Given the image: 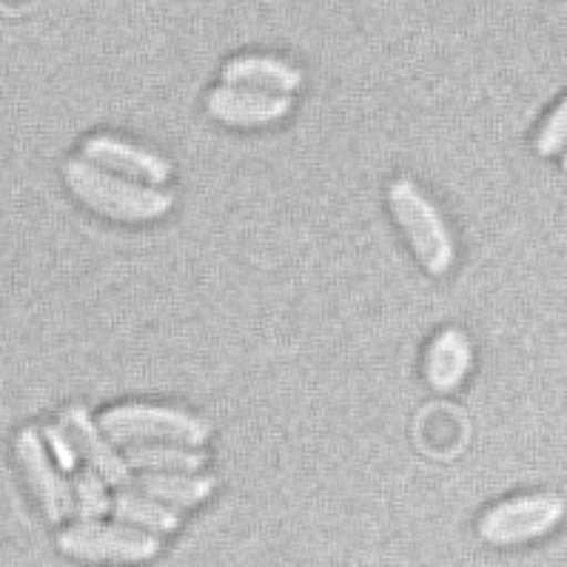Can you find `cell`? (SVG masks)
Masks as SVG:
<instances>
[{
  "label": "cell",
  "instance_id": "cell-1",
  "mask_svg": "<svg viewBox=\"0 0 567 567\" xmlns=\"http://www.w3.org/2000/svg\"><path fill=\"white\" fill-rule=\"evenodd\" d=\"M66 186L74 197L92 212L103 214L117 223H146L157 220L172 212L174 197L166 192H154L152 186H141L134 181H123L92 166L89 161H69L63 166Z\"/></svg>",
  "mask_w": 567,
  "mask_h": 567
},
{
  "label": "cell",
  "instance_id": "cell-2",
  "mask_svg": "<svg viewBox=\"0 0 567 567\" xmlns=\"http://www.w3.org/2000/svg\"><path fill=\"white\" fill-rule=\"evenodd\" d=\"M388 203H391V212L405 231L422 268L434 277L451 271L456 257L454 237H451L447 223L442 220L440 208L427 200V194L414 181L400 177L388 188Z\"/></svg>",
  "mask_w": 567,
  "mask_h": 567
},
{
  "label": "cell",
  "instance_id": "cell-3",
  "mask_svg": "<svg viewBox=\"0 0 567 567\" xmlns=\"http://www.w3.org/2000/svg\"><path fill=\"white\" fill-rule=\"evenodd\" d=\"M97 427L117 445L166 440L186 447H200L212 436V425L206 420L163 405H117L101 416Z\"/></svg>",
  "mask_w": 567,
  "mask_h": 567
},
{
  "label": "cell",
  "instance_id": "cell-4",
  "mask_svg": "<svg viewBox=\"0 0 567 567\" xmlns=\"http://www.w3.org/2000/svg\"><path fill=\"white\" fill-rule=\"evenodd\" d=\"M565 499L556 494L516 496L485 511L480 519V536L487 545H525L550 534L565 516Z\"/></svg>",
  "mask_w": 567,
  "mask_h": 567
},
{
  "label": "cell",
  "instance_id": "cell-5",
  "mask_svg": "<svg viewBox=\"0 0 567 567\" xmlns=\"http://www.w3.org/2000/svg\"><path fill=\"white\" fill-rule=\"evenodd\" d=\"M58 547L66 556L83 561H146L161 554V539L123 525L81 522L58 536Z\"/></svg>",
  "mask_w": 567,
  "mask_h": 567
},
{
  "label": "cell",
  "instance_id": "cell-6",
  "mask_svg": "<svg viewBox=\"0 0 567 567\" xmlns=\"http://www.w3.org/2000/svg\"><path fill=\"white\" fill-rule=\"evenodd\" d=\"M206 112L214 121L226 123V126L248 128V126H266V123L282 121L291 112V101L286 94H271L262 89H243V86H217L208 92Z\"/></svg>",
  "mask_w": 567,
  "mask_h": 567
},
{
  "label": "cell",
  "instance_id": "cell-7",
  "mask_svg": "<svg viewBox=\"0 0 567 567\" xmlns=\"http://www.w3.org/2000/svg\"><path fill=\"white\" fill-rule=\"evenodd\" d=\"M14 454H18V462H21L23 474H27L29 487L34 491V499L41 502L47 519H66L69 511H72V494H69L63 476L49 462L41 434L34 427H23L21 434H18V440H14Z\"/></svg>",
  "mask_w": 567,
  "mask_h": 567
},
{
  "label": "cell",
  "instance_id": "cell-8",
  "mask_svg": "<svg viewBox=\"0 0 567 567\" xmlns=\"http://www.w3.org/2000/svg\"><path fill=\"white\" fill-rule=\"evenodd\" d=\"M83 161L97 163V166L109 168V172H121L137 181H146L152 186H163L172 177V163L163 154L152 152V148L134 146V143L117 141V137H89L83 143Z\"/></svg>",
  "mask_w": 567,
  "mask_h": 567
},
{
  "label": "cell",
  "instance_id": "cell-9",
  "mask_svg": "<svg viewBox=\"0 0 567 567\" xmlns=\"http://www.w3.org/2000/svg\"><path fill=\"white\" fill-rule=\"evenodd\" d=\"M474 365V346L460 328H442L425 351V380L434 391L451 394Z\"/></svg>",
  "mask_w": 567,
  "mask_h": 567
},
{
  "label": "cell",
  "instance_id": "cell-10",
  "mask_svg": "<svg viewBox=\"0 0 567 567\" xmlns=\"http://www.w3.org/2000/svg\"><path fill=\"white\" fill-rule=\"evenodd\" d=\"M66 425L74 436V447L81 451L83 460L89 462V467L103 476V482L117 487L132 485V474H128L126 460L114 454L112 445L106 442V434H103L101 427L94 425L92 416L86 414V408L81 405L69 408Z\"/></svg>",
  "mask_w": 567,
  "mask_h": 567
},
{
  "label": "cell",
  "instance_id": "cell-11",
  "mask_svg": "<svg viewBox=\"0 0 567 567\" xmlns=\"http://www.w3.org/2000/svg\"><path fill=\"white\" fill-rule=\"evenodd\" d=\"M223 83L231 86H254L262 92L291 94L302 86V72L280 58L268 54H240L223 66Z\"/></svg>",
  "mask_w": 567,
  "mask_h": 567
},
{
  "label": "cell",
  "instance_id": "cell-12",
  "mask_svg": "<svg viewBox=\"0 0 567 567\" xmlns=\"http://www.w3.org/2000/svg\"><path fill=\"white\" fill-rule=\"evenodd\" d=\"M132 485L141 491V494L152 496L157 502H166L172 507H194L203 505L208 496L214 494L217 487V480L214 476H186L181 471H157V474H143L137 480H132Z\"/></svg>",
  "mask_w": 567,
  "mask_h": 567
},
{
  "label": "cell",
  "instance_id": "cell-13",
  "mask_svg": "<svg viewBox=\"0 0 567 567\" xmlns=\"http://www.w3.org/2000/svg\"><path fill=\"white\" fill-rule=\"evenodd\" d=\"M123 460L141 471H181V474H194L206 465V456L197 451L174 445H137V442H128Z\"/></svg>",
  "mask_w": 567,
  "mask_h": 567
},
{
  "label": "cell",
  "instance_id": "cell-14",
  "mask_svg": "<svg viewBox=\"0 0 567 567\" xmlns=\"http://www.w3.org/2000/svg\"><path fill=\"white\" fill-rule=\"evenodd\" d=\"M114 511V519L128 522V525H141L152 534H172L177 530L181 519L172 507H163L152 499V496H134V494H117L114 502H109Z\"/></svg>",
  "mask_w": 567,
  "mask_h": 567
},
{
  "label": "cell",
  "instance_id": "cell-15",
  "mask_svg": "<svg viewBox=\"0 0 567 567\" xmlns=\"http://www.w3.org/2000/svg\"><path fill=\"white\" fill-rule=\"evenodd\" d=\"M78 514H81L83 522L97 519L109 511V499H106V485H103V476L97 471H83L78 476Z\"/></svg>",
  "mask_w": 567,
  "mask_h": 567
},
{
  "label": "cell",
  "instance_id": "cell-16",
  "mask_svg": "<svg viewBox=\"0 0 567 567\" xmlns=\"http://www.w3.org/2000/svg\"><path fill=\"white\" fill-rule=\"evenodd\" d=\"M567 141V103L561 101L554 112L547 114L545 126L539 128V137H536V152L542 157H554L565 148Z\"/></svg>",
  "mask_w": 567,
  "mask_h": 567
},
{
  "label": "cell",
  "instance_id": "cell-17",
  "mask_svg": "<svg viewBox=\"0 0 567 567\" xmlns=\"http://www.w3.org/2000/svg\"><path fill=\"white\" fill-rule=\"evenodd\" d=\"M47 440H49V445L54 447V456H58V462H61L63 471H74V462H78V454H74V447L69 445L66 434H63L61 427H58V425L47 427Z\"/></svg>",
  "mask_w": 567,
  "mask_h": 567
}]
</instances>
